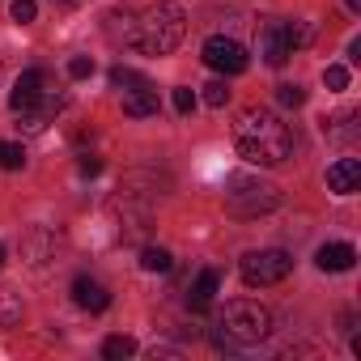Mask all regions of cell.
Segmentation results:
<instances>
[{"mask_svg": "<svg viewBox=\"0 0 361 361\" xmlns=\"http://www.w3.org/2000/svg\"><path fill=\"white\" fill-rule=\"evenodd\" d=\"M289 268H293V259H289L281 247L247 251V255H243V264H238V272H243V281H247L251 289H268V285H281V281L289 276Z\"/></svg>", "mask_w": 361, "mask_h": 361, "instance_id": "8992f818", "label": "cell"}, {"mask_svg": "<svg viewBox=\"0 0 361 361\" xmlns=\"http://www.w3.org/2000/svg\"><path fill=\"white\" fill-rule=\"evenodd\" d=\"M276 102L281 106H302L306 102V90L302 85H276Z\"/></svg>", "mask_w": 361, "mask_h": 361, "instance_id": "603a6c76", "label": "cell"}, {"mask_svg": "<svg viewBox=\"0 0 361 361\" xmlns=\"http://www.w3.org/2000/svg\"><path fill=\"white\" fill-rule=\"evenodd\" d=\"M314 264H319V272H348L357 264V247L353 243H323L314 251Z\"/></svg>", "mask_w": 361, "mask_h": 361, "instance_id": "8fae6325", "label": "cell"}, {"mask_svg": "<svg viewBox=\"0 0 361 361\" xmlns=\"http://www.w3.org/2000/svg\"><path fill=\"white\" fill-rule=\"evenodd\" d=\"M259 56H264V64L268 68H285V60L293 56V43H289V26L281 22V18H268L264 26H259Z\"/></svg>", "mask_w": 361, "mask_h": 361, "instance_id": "ba28073f", "label": "cell"}, {"mask_svg": "<svg viewBox=\"0 0 361 361\" xmlns=\"http://www.w3.org/2000/svg\"><path fill=\"white\" fill-rule=\"evenodd\" d=\"M357 183H361V161H357V157H340V161L327 166V192H336V196H353Z\"/></svg>", "mask_w": 361, "mask_h": 361, "instance_id": "9c48e42d", "label": "cell"}, {"mask_svg": "<svg viewBox=\"0 0 361 361\" xmlns=\"http://www.w3.org/2000/svg\"><path fill=\"white\" fill-rule=\"evenodd\" d=\"M285 26H289V43H293V51L306 47V43L314 39V26H310V22H285Z\"/></svg>", "mask_w": 361, "mask_h": 361, "instance_id": "ffe728a7", "label": "cell"}, {"mask_svg": "<svg viewBox=\"0 0 361 361\" xmlns=\"http://www.w3.org/2000/svg\"><path fill=\"white\" fill-rule=\"evenodd\" d=\"M0 268H5V247H0Z\"/></svg>", "mask_w": 361, "mask_h": 361, "instance_id": "83f0119b", "label": "cell"}, {"mask_svg": "<svg viewBox=\"0 0 361 361\" xmlns=\"http://www.w3.org/2000/svg\"><path fill=\"white\" fill-rule=\"evenodd\" d=\"M64 106H68V94L56 85V77L47 68H26L9 94V111L18 115L22 132H43Z\"/></svg>", "mask_w": 361, "mask_h": 361, "instance_id": "7a4b0ae2", "label": "cell"}, {"mask_svg": "<svg viewBox=\"0 0 361 361\" xmlns=\"http://www.w3.org/2000/svg\"><path fill=\"white\" fill-rule=\"evenodd\" d=\"M170 264H174V259H170L166 247H145V251H140V268H145V272H170Z\"/></svg>", "mask_w": 361, "mask_h": 361, "instance_id": "9a60e30c", "label": "cell"}, {"mask_svg": "<svg viewBox=\"0 0 361 361\" xmlns=\"http://www.w3.org/2000/svg\"><path fill=\"white\" fill-rule=\"evenodd\" d=\"M272 331V314L268 306L251 302V298H234L226 302V310L217 314V327H213V340L221 348H251L259 340H268Z\"/></svg>", "mask_w": 361, "mask_h": 361, "instance_id": "277c9868", "label": "cell"}, {"mask_svg": "<svg viewBox=\"0 0 361 361\" xmlns=\"http://www.w3.org/2000/svg\"><path fill=\"white\" fill-rule=\"evenodd\" d=\"M132 353H136V340L132 336H106V344H102V357L106 361H123Z\"/></svg>", "mask_w": 361, "mask_h": 361, "instance_id": "2e32d148", "label": "cell"}, {"mask_svg": "<svg viewBox=\"0 0 361 361\" xmlns=\"http://www.w3.org/2000/svg\"><path fill=\"white\" fill-rule=\"evenodd\" d=\"M204 102H209L213 111H221V106L230 102V90H226V81H209V85H204Z\"/></svg>", "mask_w": 361, "mask_h": 361, "instance_id": "44dd1931", "label": "cell"}, {"mask_svg": "<svg viewBox=\"0 0 361 361\" xmlns=\"http://www.w3.org/2000/svg\"><path fill=\"white\" fill-rule=\"evenodd\" d=\"M188 35V18L174 0H157L140 13V22H132V47H140L145 56H170Z\"/></svg>", "mask_w": 361, "mask_h": 361, "instance_id": "3957f363", "label": "cell"}, {"mask_svg": "<svg viewBox=\"0 0 361 361\" xmlns=\"http://www.w3.org/2000/svg\"><path fill=\"white\" fill-rule=\"evenodd\" d=\"M217 285H221V272H217V268H204V272L196 276L192 293H188V306H192V310H209V302H213Z\"/></svg>", "mask_w": 361, "mask_h": 361, "instance_id": "4fadbf2b", "label": "cell"}, {"mask_svg": "<svg viewBox=\"0 0 361 361\" xmlns=\"http://www.w3.org/2000/svg\"><path fill=\"white\" fill-rule=\"evenodd\" d=\"M281 204V188L268 178H251V174H230L226 178V209L234 217H259L272 213Z\"/></svg>", "mask_w": 361, "mask_h": 361, "instance_id": "5b68a950", "label": "cell"}, {"mask_svg": "<svg viewBox=\"0 0 361 361\" xmlns=\"http://www.w3.org/2000/svg\"><path fill=\"white\" fill-rule=\"evenodd\" d=\"M102 170V157H81V174H98Z\"/></svg>", "mask_w": 361, "mask_h": 361, "instance_id": "484cf974", "label": "cell"}, {"mask_svg": "<svg viewBox=\"0 0 361 361\" xmlns=\"http://www.w3.org/2000/svg\"><path fill=\"white\" fill-rule=\"evenodd\" d=\"M200 60H204L213 73H221V77H238V73H247V64H251L247 47H243L238 39H226V35H213V39H204V47H200Z\"/></svg>", "mask_w": 361, "mask_h": 361, "instance_id": "52a82bcc", "label": "cell"}, {"mask_svg": "<svg viewBox=\"0 0 361 361\" xmlns=\"http://www.w3.org/2000/svg\"><path fill=\"white\" fill-rule=\"evenodd\" d=\"M157 111H161V102H157L153 81L123 90V115H128V119H149V115H157Z\"/></svg>", "mask_w": 361, "mask_h": 361, "instance_id": "30bf717a", "label": "cell"}, {"mask_svg": "<svg viewBox=\"0 0 361 361\" xmlns=\"http://www.w3.org/2000/svg\"><path fill=\"white\" fill-rule=\"evenodd\" d=\"M323 85H327L331 94L348 90V68H344V64H327V68H323Z\"/></svg>", "mask_w": 361, "mask_h": 361, "instance_id": "ac0fdd59", "label": "cell"}, {"mask_svg": "<svg viewBox=\"0 0 361 361\" xmlns=\"http://www.w3.org/2000/svg\"><path fill=\"white\" fill-rule=\"evenodd\" d=\"M323 136H327V140H336V145L357 140V111H340V115L323 119Z\"/></svg>", "mask_w": 361, "mask_h": 361, "instance_id": "5bb4252c", "label": "cell"}, {"mask_svg": "<svg viewBox=\"0 0 361 361\" xmlns=\"http://www.w3.org/2000/svg\"><path fill=\"white\" fill-rule=\"evenodd\" d=\"M149 77L145 73H136V68H111V85L115 90H132V85H145Z\"/></svg>", "mask_w": 361, "mask_h": 361, "instance_id": "d6986e66", "label": "cell"}, {"mask_svg": "<svg viewBox=\"0 0 361 361\" xmlns=\"http://www.w3.org/2000/svg\"><path fill=\"white\" fill-rule=\"evenodd\" d=\"M73 302H77L81 310H94V314H98V310H106V306H111V293H106L98 281L77 276V281H73Z\"/></svg>", "mask_w": 361, "mask_h": 361, "instance_id": "7c38bea8", "label": "cell"}, {"mask_svg": "<svg viewBox=\"0 0 361 361\" xmlns=\"http://www.w3.org/2000/svg\"><path fill=\"white\" fill-rule=\"evenodd\" d=\"M68 77H73V81L94 77V60H90V56H73V60H68Z\"/></svg>", "mask_w": 361, "mask_h": 361, "instance_id": "d4e9b609", "label": "cell"}, {"mask_svg": "<svg viewBox=\"0 0 361 361\" xmlns=\"http://www.w3.org/2000/svg\"><path fill=\"white\" fill-rule=\"evenodd\" d=\"M22 166H26V149L0 140V170H22Z\"/></svg>", "mask_w": 361, "mask_h": 361, "instance_id": "e0dca14e", "label": "cell"}, {"mask_svg": "<svg viewBox=\"0 0 361 361\" xmlns=\"http://www.w3.org/2000/svg\"><path fill=\"white\" fill-rule=\"evenodd\" d=\"M39 18V5H35V0H13V22L18 26H30Z\"/></svg>", "mask_w": 361, "mask_h": 361, "instance_id": "cb8c5ba5", "label": "cell"}, {"mask_svg": "<svg viewBox=\"0 0 361 361\" xmlns=\"http://www.w3.org/2000/svg\"><path fill=\"white\" fill-rule=\"evenodd\" d=\"M196 102H200V98H196V90H188V85H178V90H174V111H178V115H192V111H196Z\"/></svg>", "mask_w": 361, "mask_h": 361, "instance_id": "7402d4cb", "label": "cell"}, {"mask_svg": "<svg viewBox=\"0 0 361 361\" xmlns=\"http://www.w3.org/2000/svg\"><path fill=\"white\" fill-rule=\"evenodd\" d=\"M234 145L255 166H281L293 153V132H289V123L276 111L247 106L238 115V123H234Z\"/></svg>", "mask_w": 361, "mask_h": 361, "instance_id": "6da1fadb", "label": "cell"}, {"mask_svg": "<svg viewBox=\"0 0 361 361\" xmlns=\"http://www.w3.org/2000/svg\"><path fill=\"white\" fill-rule=\"evenodd\" d=\"M344 5H348V9H353V13H361V0H344Z\"/></svg>", "mask_w": 361, "mask_h": 361, "instance_id": "4316f807", "label": "cell"}]
</instances>
